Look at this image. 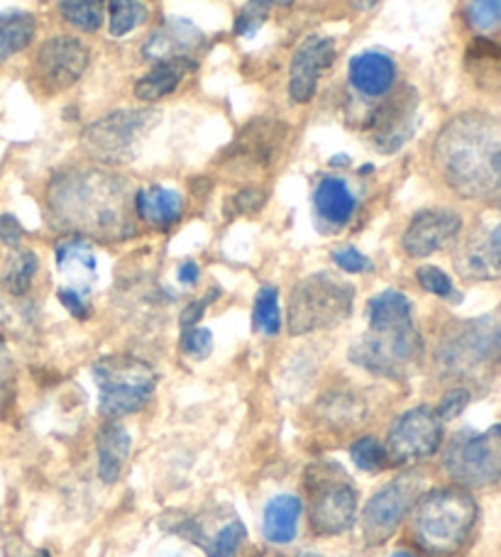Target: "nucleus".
<instances>
[{
	"label": "nucleus",
	"instance_id": "nucleus-22",
	"mask_svg": "<svg viewBox=\"0 0 501 557\" xmlns=\"http://www.w3.org/2000/svg\"><path fill=\"white\" fill-rule=\"evenodd\" d=\"M135 213L142 223L156 230H170L181 220L184 199L164 186H150L135 193Z\"/></svg>",
	"mask_w": 501,
	"mask_h": 557
},
{
	"label": "nucleus",
	"instance_id": "nucleus-54",
	"mask_svg": "<svg viewBox=\"0 0 501 557\" xmlns=\"http://www.w3.org/2000/svg\"><path fill=\"white\" fill-rule=\"evenodd\" d=\"M37 557H49V555H47V553H42V555H37Z\"/></svg>",
	"mask_w": 501,
	"mask_h": 557
},
{
	"label": "nucleus",
	"instance_id": "nucleus-48",
	"mask_svg": "<svg viewBox=\"0 0 501 557\" xmlns=\"http://www.w3.org/2000/svg\"><path fill=\"white\" fill-rule=\"evenodd\" d=\"M379 3V0H350V5L360 10V13H367V10H372Z\"/></svg>",
	"mask_w": 501,
	"mask_h": 557
},
{
	"label": "nucleus",
	"instance_id": "nucleus-19",
	"mask_svg": "<svg viewBox=\"0 0 501 557\" xmlns=\"http://www.w3.org/2000/svg\"><path fill=\"white\" fill-rule=\"evenodd\" d=\"M203 47V33L186 20H170L164 27L147 39L145 56L154 62H166V59H191Z\"/></svg>",
	"mask_w": 501,
	"mask_h": 557
},
{
	"label": "nucleus",
	"instance_id": "nucleus-7",
	"mask_svg": "<svg viewBox=\"0 0 501 557\" xmlns=\"http://www.w3.org/2000/svg\"><path fill=\"white\" fill-rule=\"evenodd\" d=\"M446 472L463 486H489L501 479V426L487 428L485 433L460 430L448 443Z\"/></svg>",
	"mask_w": 501,
	"mask_h": 557
},
{
	"label": "nucleus",
	"instance_id": "nucleus-31",
	"mask_svg": "<svg viewBox=\"0 0 501 557\" xmlns=\"http://www.w3.org/2000/svg\"><path fill=\"white\" fill-rule=\"evenodd\" d=\"M252 322L254 330H260L262 336L274 338L281 330V311H279V291L277 287H262L258 299H254L252 308Z\"/></svg>",
	"mask_w": 501,
	"mask_h": 557
},
{
	"label": "nucleus",
	"instance_id": "nucleus-39",
	"mask_svg": "<svg viewBox=\"0 0 501 557\" xmlns=\"http://www.w3.org/2000/svg\"><path fill=\"white\" fill-rule=\"evenodd\" d=\"M416 279L421 283V289H426L428 293H434V296H438V299H450V301L460 299V293L455 291L453 281H450V277L443 269L426 264V267H418Z\"/></svg>",
	"mask_w": 501,
	"mask_h": 557
},
{
	"label": "nucleus",
	"instance_id": "nucleus-27",
	"mask_svg": "<svg viewBox=\"0 0 501 557\" xmlns=\"http://www.w3.org/2000/svg\"><path fill=\"white\" fill-rule=\"evenodd\" d=\"M367 318L372 332L404 328L411 322V301L401 291L387 289L367 303Z\"/></svg>",
	"mask_w": 501,
	"mask_h": 557
},
{
	"label": "nucleus",
	"instance_id": "nucleus-50",
	"mask_svg": "<svg viewBox=\"0 0 501 557\" xmlns=\"http://www.w3.org/2000/svg\"><path fill=\"white\" fill-rule=\"evenodd\" d=\"M391 557H416L414 553H406V550H397Z\"/></svg>",
	"mask_w": 501,
	"mask_h": 557
},
{
	"label": "nucleus",
	"instance_id": "nucleus-49",
	"mask_svg": "<svg viewBox=\"0 0 501 557\" xmlns=\"http://www.w3.org/2000/svg\"><path fill=\"white\" fill-rule=\"evenodd\" d=\"M291 3H293V0H272V5H281V8H287Z\"/></svg>",
	"mask_w": 501,
	"mask_h": 557
},
{
	"label": "nucleus",
	"instance_id": "nucleus-10",
	"mask_svg": "<svg viewBox=\"0 0 501 557\" xmlns=\"http://www.w3.org/2000/svg\"><path fill=\"white\" fill-rule=\"evenodd\" d=\"M421 484H424V477L404 474L372 494L362 511V535L367 545L387 543L397 533L404 516L421 498Z\"/></svg>",
	"mask_w": 501,
	"mask_h": 557
},
{
	"label": "nucleus",
	"instance_id": "nucleus-21",
	"mask_svg": "<svg viewBox=\"0 0 501 557\" xmlns=\"http://www.w3.org/2000/svg\"><path fill=\"white\" fill-rule=\"evenodd\" d=\"M133 438L127 428L117 423V420H108V423L98 430L96 438V453H98V477L105 484H115L121 479L127 457H130Z\"/></svg>",
	"mask_w": 501,
	"mask_h": 557
},
{
	"label": "nucleus",
	"instance_id": "nucleus-37",
	"mask_svg": "<svg viewBox=\"0 0 501 557\" xmlns=\"http://www.w3.org/2000/svg\"><path fill=\"white\" fill-rule=\"evenodd\" d=\"M465 15L477 33H492L501 27V0H467Z\"/></svg>",
	"mask_w": 501,
	"mask_h": 557
},
{
	"label": "nucleus",
	"instance_id": "nucleus-11",
	"mask_svg": "<svg viewBox=\"0 0 501 557\" xmlns=\"http://www.w3.org/2000/svg\"><path fill=\"white\" fill-rule=\"evenodd\" d=\"M440 443H443V420L436 410L416 406L391 423L385 447L391 463L406 465L436 455Z\"/></svg>",
	"mask_w": 501,
	"mask_h": 557
},
{
	"label": "nucleus",
	"instance_id": "nucleus-15",
	"mask_svg": "<svg viewBox=\"0 0 501 557\" xmlns=\"http://www.w3.org/2000/svg\"><path fill=\"white\" fill-rule=\"evenodd\" d=\"M88 66V49L74 37L59 35L47 39L39 47L37 54V72L39 78L54 91H64V88L74 86L78 78L84 76Z\"/></svg>",
	"mask_w": 501,
	"mask_h": 557
},
{
	"label": "nucleus",
	"instance_id": "nucleus-30",
	"mask_svg": "<svg viewBox=\"0 0 501 557\" xmlns=\"http://www.w3.org/2000/svg\"><path fill=\"white\" fill-rule=\"evenodd\" d=\"M39 259L33 250H15L3 269V289L13 296H23L35 281Z\"/></svg>",
	"mask_w": 501,
	"mask_h": 557
},
{
	"label": "nucleus",
	"instance_id": "nucleus-44",
	"mask_svg": "<svg viewBox=\"0 0 501 557\" xmlns=\"http://www.w3.org/2000/svg\"><path fill=\"white\" fill-rule=\"evenodd\" d=\"M59 301L64 303V308L72 313L74 318H78V320H86L88 318V306H86V301H84V296L78 291L62 287V289H59Z\"/></svg>",
	"mask_w": 501,
	"mask_h": 557
},
{
	"label": "nucleus",
	"instance_id": "nucleus-12",
	"mask_svg": "<svg viewBox=\"0 0 501 557\" xmlns=\"http://www.w3.org/2000/svg\"><path fill=\"white\" fill-rule=\"evenodd\" d=\"M497 347V332L489 320H469L443 340L438 350V365L450 375H473Z\"/></svg>",
	"mask_w": 501,
	"mask_h": 557
},
{
	"label": "nucleus",
	"instance_id": "nucleus-9",
	"mask_svg": "<svg viewBox=\"0 0 501 557\" xmlns=\"http://www.w3.org/2000/svg\"><path fill=\"white\" fill-rule=\"evenodd\" d=\"M421 350H424V340H421L414 322H409L404 328L372 332V336L362 338L352 345L350 359L377 377L401 379L416 365Z\"/></svg>",
	"mask_w": 501,
	"mask_h": 557
},
{
	"label": "nucleus",
	"instance_id": "nucleus-42",
	"mask_svg": "<svg viewBox=\"0 0 501 557\" xmlns=\"http://www.w3.org/2000/svg\"><path fill=\"white\" fill-rule=\"evenodd\" d=\"M467 404H469V391L467 389H453V391H448L443 398H440V406H438L436 414H438L440 420H443V423H448V420H453V418L463 414Z\"/></svg>",
	"mask_w": 501,
	"mask_h": 557
},
{
	"label": "nucleus",
	"instance_id": "nucleus-36",
	"mask_svg": "<svg viewBox=\"0 0 501 557\" xmlns=\"http://www.w3.org/2000/svg\"><path fill=\"white\" fill-rule=\"evenodd\" d=\"M321 408H323V418H326L328 423L352 426V423H360V418H362L360 401L352 394H346V391L323 398Z\"/></svg>",
	"mask_w": 501,
	"mask_h": 557
},
{
	"label": "nucleus",
	"instance_id": "nucleus-45",
	"mask_svg": "<svg viewBox=\"0 0 501 557\" xmlns=\"http://www.w3.org/2000/svg\"><path fill=\"white\" fill-rule=\"evenodd\" d=\"M218 296V291H213V293H209V296L205 299H201V301H193V303H189V306H186L184 311H181V326L184 328H193L196 322H199L201 318H203V313H205V308H209V303Z\"/></svg>",
	"mask_w": 501,
	"mask_h": 557
},
{
	"label": "nucleus",
	"instance_id": "nucleus-8",
	"mask_svg": "<svg viewBox=\"0 0 501 557\" xmlns=\"http://www.w3.org/2000/svg\"><path fill=\"white\" fill-rule=\"evenodd\" d=\"M160 121L154 111H121L105 115L103 121L86 127L82 137L84 150L108 164H121L133 160L137 147L145 140L154 123Z\"/></svg>",
	"mask_w": 501,
	"mask_h": 557
},
{
	"label": "nucleus",
	"instance_id": "nucleus-51",
	"mask_svg": "<svg viewBox=\"0 0 501 557\" xmlns=\"http://www.w3.org/2000/svg\"><path fill=\"white\" fill-rule=\"evenodd\" d=\"M258 557H284L279 553H258Z\"/></svg>",
	"mask_w": 501,
	"mask_h": 557
},
{
	"label": "nucleus",
	"instance_id": "nucleus-5",
	"mask_svg": "<svg viewBox=\"0 0 501 557\" xmlns=\"http://www.w3.org/2000/svg\"><path fill=\"white\" fill-rule=\"evenodd\" d=\"M93 379L101 391L98 410L105 418L117 420L142 410L152 401L156 375L142 359L115 355L103 357L93 365Z\"/></svg>",
	"mask_w": 501,
	"mask_h": 557
},
{
	"label": "nucleus",
	"instance_id": "nucleus-43",
	"mask_svg": "<svg viewBox=\"0 0 501 557\" xmlns=\"http://www.w3.org/2000/svg\"><path fill=\"white\" fill-rule=\"evenodd\" d=\"M23 238H25V228L20 225L15 215L0 213V242H3L10 250H17Z\"/></svg>",
	"mask_w": 501,
	"mask_h": 557
},
{
	"label": "nucleus",
	"instance_id": "nucleus-3",
	"mask_svg": "<svg viewBox=\"0 0 501 557\" xmlns=\"http://www.w3.org/2000/svg\"><path fill=\"white\" fill-rule=\"evenodd\" d=\"M477 521V504L463 489H434L416 502L411 533L421 550L434 557L455 555Z\"/></svg>",
	"mask_w": 501,
	"mask_h": 557
},
{
	"label": "nucleus",
	"instance_id": "nucleus-53",
	"mask_svg": "<svg viewBox=\"0 0 501 557\" xmlns=\"http://www.w3.org/2000/svg\"><path fill=\"white\" fill-rule=\"evenodd\" d=\"M497 347H499V350H501V330H499V332H497Z\"/></svg>",
	"mask_w": 501,
	"mask_h": 557
},
{
	"label": "nucleus",
	"instance_id": "nucleus-26",
	"mask_svg": "<svg viewBox=\"0 0 501 557\" xmlns=\"http://www.w3.org/2000/svg\"><path fill=\"white\" fill-rule=\"evenodd\" d=\"M313 201H316V211L321 218L330 225H338V228L350 223L358 205L355 195L348 189V183L338 179V176H326V179L318 183Z\"/></svg>",
	"mask_w": 501,
	"mask_h": 557
},
{
	"label": "nucleus",
	"instance_id": "nucleus-20",
	"mask_svg": "<svg viewBox=\"0 0 501 557\" xmlns=\"http://www.w3.org/2000/svg\"><path fill=\"white\" fill-rule=\"evenodd\" d=\"M57 269L68 287L84 296L96 279V254L91 244L82 238H68L57 244Z\"/></svg>",
	"mask_w": 501,
	"mask_h": 557
},
{
	"label": "nucleus",
	"instance_id": "nucleus-6",
	"mask_svg": "<svg viewBox=\"0 0 501 557\" xmlns=\"http://www.w3.org/2000/svg\"><path fill=\"white\" fill-rule=\"evenodd\" d=\"M311 492V531L316 535L348 533L358 516V492L336 463L313 465L306 472Z\"/></svg>",
	"mask_w": 501,
	"mask_h": 557
},
{
	"label": "nucleus",
	"instance_id": "nucleus-35",
	"mask_svg": "<svg viewBox=\"0 0 501 557\" xmlns=\"http://www.w3.org/2000/svg\"><path fill=\"white\" fill-rule=\"evenodd\" d=\"M350 457H352V463H355V467L362 469V472H381V469H385L389 463L387 447L372 435L355 440V443L350 445Z\"/></svg>",
	"mask_w": 501,
	"mask_h": 557
},
{
	"label": "nucleus",
	"instance_id": "nucleus-52",
	"mask_svg": "<svg viewBox=\"0 0 501 557\" xmlns=\"http://www.w3.org/2000/svg\"><path fill=\"white\" fill-rule=\"evenodd\" d=\"M299 557H323V555H318V553H309V550H306V553H301Z\"/></svg>",
	"mask_w": 501,
	"mask_h": 557
},
{
	"label": "nucleus",
	"instance_id": "nucleus-47",
	"mask_svg": "<svg viewBox=\"0 0 501 557\" xmlns=\"http://www.w3.org/2000/svg\"><path fill=\"white\" fill-rule=\"evenodd\" d=\"M176 277H179V281L184 283V287H193L196 281H199V277H201V269H199V264L196 262H184L181 267H179V274H176Z\"/></svg>",
	"mask_w": 501,
	"mask_h": 557
},
{
	"label": "nucleus",
	"instance_id": "nucleus-24",
	"mask_svg": "<svg viewBox=\"0 0 501 557\" xmlns=\"http://www.w3.org/2000/svg\"><path fill=\"white\" fill-rule=\"evenodd\" d=\"M301 498L291 496V494H279L274 496L264 506V521H262V531L264 537L274 545H284L291 543L297 537L299 531V518H301Z\"/></svg>",
	"mask_w": 501,
	"mask_h": 557
},
{
	"label": "nucleus",
	"instance_id": "nucleus-17",
	"mask_svg": "<svg viewBox=\"0 0 501 557\" xmlns=\"http://www.w3.org/2000/svg\"><path fill=\"white\" fill-rule=\"evenodd\" d=\"M336 62V42L330 37H309L291 59L289 93L297 103H309L316 96L318 78Z\"/></svg>",
	"mask_w": 501,
	"mask_h": 557
},
{
	"label": "nucleus",
	"instance_id": "nucleus-23",
	"mask_svg": "<svg viewBox=\"0 0 501 557\" xmlns=\"http://www.w3.org/2000/svg\"><path fill=\"white\" fill-rule=\"evenodd\" d=\"M394 78L397 66L387 54L365 52L350 62V84L367 98H379L389 93L391 86H394Z\"/></svg>",
	"mask_w": 501,
	"mask_h": 557
},
{
	"label": "nucleus",
	"instance_id": "nucleus-2",
	"mask_svg": "<svg viewBox=\"0 0 501 557\" xmlns=\"http://www.w3.org/2000/svg\"><path fill=\"white\" fill-rule=\"evenodd\" d=\"M436 162L458 195L497 199L501 195V121L483 113L458 115L438 137Z\"/></svg>",
	"mask_w": 501,
	"mask_h": 557
},
{
	"label": "nucleus",
	"instance_id": "nucleus-29",
	"mask_svg": "<svg viewBox=\"0 0 501 557\" xmlns=\"http://www.w3.org/2000/svg\"><path fill=\"white\" fill-rule=\"evenodd\" d=\"M35 29V17L29 13H0V59H10L27 49Z\"/></svg>",
	"mask_w": 501,
	"mask_h": 557
},
{
	"label": "nucleus",
	"instance_id": "nucleus-41",
	"mask_svg": "<svg viewBox=\"0 0 501 557\" xmlns=\"http://www.w3.org/2000/svg\"><path fill=\"white\" fill-rule=\"evenodd\" d=\"M333 262L338 264V267L342 271L348 274H362V271H372V262L362 254L358 248H352V244H348V248H340L333 252Z\"/></svg>",
	"mask_w": 501,
	"mask_h": 557
},
{
	"label": "nucleus",
	"instance_id": "nucleus-13",
	"mask_svg": "<svg viewBox=\"0 0 501 557\" xmlns=\"http://www.w3.org/2000/svg\"><path fill=\"white\" fill-rule=\"evenodd\" d=\"M416 107H418V93L414 88H401L389 101L377 107L370 117V132L375 137V144L381 152H397L401 150L416 125Z\"/></svg>",
	"mask_w": 501,
	"mask_h": 557
},
{
	"label": "nucleus",
	"instance_id": "nucleus-25",
	"mask_svg": "<svg viewBox=\"0 0 501 557\" xmlns=\"http://www.w3.org/2000/svg\"><path fill=\"white\" fill-rule=\"evenodd\" d=\"M196 68L193 59H166V62H154V66L147 72L135 86V93L140 101L154 103L170 96L181 78Z\"/></svg>",
	"mask_w": 501,
	"mask_h": 557
},
{
	"label": "nucleus",
	"instance_id": "nucleus-18",
	"mask_svg": "<svg viewBox=\"0 0 501 557\" xmlns=\"http://www.w3.org/2000/svg\"><path fill=\"white\" fill-rule=\"evenodd\" d=\"M289 127L274 121V117H258V121L242 127L238 140L230 144V156L233 160H245L258 166H267L274 160V154L279 152Z\"/></svg>",
	"mask_w": 501,
	"mask_h": 557
},
{
	"label": "nucleus",
	"instance_id": "nucleus-14",
	"mask_svg": "<svg viewBox=\"0 0 501 557\" xmlns=\"http://www.w3.org/2000/svg\"><path fill=\"white\" fill-rule=\"evenodd\" d=\"M460 230H463V220L458 213L446 208L421 211L411 218L404 238H401V248L409 257H430L434 252L453 244Z\"/></svg>",
	"mask_w": 501,
	"mask_h": 557
},
{
	"label": "nucleus",
	"instance_id": "nucleus-38",
	"mask_svg": "<svg viewBox=\"0 0 501 557\" xmlns=\"http://www.w3.org/2000/svg\"><path fill=\"white\" fill-rule=\"evenodd\" d=\"M272 0H248L238 13V23H235V33L240 37H252L264 25V20L270 17Z\"/></svg>",
	"mask_w": 501,
	"mask_h": 557
},
{
	"label": "nucleus",
	"instance_id": "nucleus-4",
	"mask_svg": "<svg viewBox=\"0 0 501 557\" xmlns=\"http://www.w3.org/2000/svg\"><path fill=\"white\" fill-rule=\"evenodd\" d=\"M352 303H355L352 283L328 271L311 274L291 291L289 332L291 336H306V332L336 328L350 318Z\"/></svg>",
	"mask_w": 501,
	"mask_h": 557
},
{
	"label": "nucleus",
	"instance_id": "nucleus-40",
	"mask_svg": "<svg viewBox=\"0 0 501 557\" xmlns=\"http://www.w3.org/2000/svg\"><path fill=\"white\" fill-rule=\"evenodd\" d=\"M181 350L186 357L191 359H205L211 355L213 350V336L211 330L205 328H186L184 336H181Z\"/></svg>",
	"mask_w": 501,
	"mask_h": 557
},
{
	"label": "nucleus",
	"instance_id": "nucleus-16",
	"mask_svg": "<svg viewBox=\"0 0 501 557\" xmlns=\"http://www.w3.org/2000/svg\"><path fill=\"white\" fill-rule=\"evenodd\" d=\"M455 267L465 279H501V223L477 228L455 254Z\"/></svg>",
	"mask_w": 501,
	"mask_h": 557
},
{
	"label": "nucleus",
	"instance_id": "nucleus-33",
	"mask_svg": "<svg viewBox=\"0 0 501 557\" xmlns=\"http://www.w3.org/2000/svg\"><path fill=\"white\" fill-rule=\"evenodd\" d=\"M248 537V531H245V523L240 518H230L228 523L218 528L211 537L203 541V550L209 557H235L240 550V545Z\"/></svg>",
	"mask_w": 501,
	"mask_h": 557
},
{
	"label": "nucleus",
	"instance_id": "nucleus-28",
	"mask_svg": "<svg viewBox=\"0 0 501 557\" xmlns=\"http://www.w3.org/2000/svg\"><path fill=\"white\" fill-rule=\"evenodd\" d=\"M465 62L475 81L485 88H497L501 84V45L487 37H477L467 47Z\"/></svg>",
	"mask_w": 501,
	"mask_h": 557
},
{
	"label": "nucleus",
	"instance_id": "nucleus-34",
	"mask_svg": "<svg viewBox=\"0 0 501 557\" xmlns=\"http://www.w3.org/2000/svg\"><path fill=\"white\" fill-rule=\"evenodd\" d=\"M111 8V35L125 37L147 20V10L140 0H108Z\"/></svg>",
	"mask_w": 501,
	"mask_h": 557
},
{
	"label": "nucleus",
	"instance_id": "nucleus-1",
	"mask_svg": "<svg viewBox=\"0 0 501 557\" xmlns=\"http://www.w3.org/2000/svg\"><path fill=\"white\" fill-rule=\"evenodd\" d=\"M57 228L103 242L135 232V193L125 179L98 169H72L52 179L47 191Z\"/></svg>",
	"mask_w": 501,
	"mask_h": 557
},
{
	"label": "nucleus",
	"instance_id": "nucleus-46",
	"mask_svg": "<svg viewBox=\"0 0 501 557\" xmlns=\"http://www.w3.org/2000/svg\"><path fill=\"white\" fill-rule=\"evenodd\" d=\"M233 205L240 213H258L262 205H264V191H260V189H245V191H240L238 195H235Z\"/></svg>",
	"mask_w": 501,
	"mask_h": 557
},
{
	"label": "nucleus",
	"instance_id": "nucleus-32",
	"mask_svg": "<svg viewBox=\"0 0 501 557\" xmlns=\"http://www.w3.org/2000/svg\"><path fill=\"white\" fill-rule=\"evenodd\" d=\"M105 0H59V10L68 25L84 33H96L103 25Z\"/></svg>",
	"mask_w": 501,
	"mask_h": 557
}]
</instances>
